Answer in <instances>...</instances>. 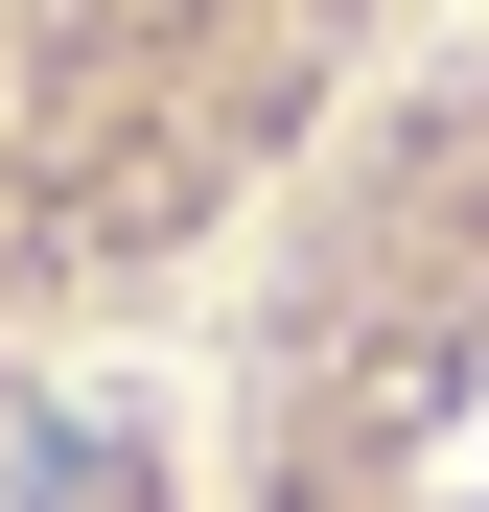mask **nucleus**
Masks as SVG:
<instances>
[{"label":"nucleus","instance_id":"obj_1","mask_svg":"<svg viewBox=\"0 0 489 512\" xmlns=\"http://www.w3.org/2000/svg\"><path fill=\"white\" fill-rule=\"evenodd\" d=\"M373 0H0V303L210 233Z\"/></svg>","mask_w":489,"mask_h":512},{"label":"nucleus","instance_id":"obj_2","mask_svg":"<svg viewBox=\"0 0 489 512\" xmlns=\"http://www.w3.org/2000/svg\"><path fill=\"white\" fill-rule=\"evenodd\" d=\"M257 512H489V140H443V210L280 303Z\"/></svg>","mask_w":489,"mask_h":512}]
</instances>
